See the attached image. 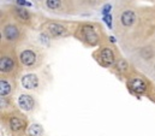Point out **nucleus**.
Masks as SVG:
<instances>
[{
    "mask_svg": "<svg viewBox=\"0 0 155 136\" xmlns=\"http://www.w3.org/2000/svg\"><path fill=\"white\" fill-rule=\"evenodd\" d=\"M39 84V80L34 73H28L22 78V86L25 89H35Z\"/></svg>",
    "mask_w": 155,
    "mask_h": 136,
    "instance_id": "obj_1",
    "label": "nucleus"
},
{
    "mask_svg": "<svg viewBox=\"0 0 155 136\" xmlns=\"http://www.w3.org/2000/svg\"><path fill=\"white\" fill-rule=\"evenodd\" d=\"M82 33H83V36H84V39H85L87 42H89L91 45H95L97 42V34H96V32L94 30L93 27L84 25L83 29H82Z\"/></svg>",
    "mask_w": 155,
    "mask_h": 136,
    "instance_id": "obj_2",
    "label": "nucleus"
},
{
    "mask_svg": "<svg viewBox=\"0 0 155 136\" xmlns=\"http://www.w3.org/2000/svg\"><path fill=\"white\" fill-rule=\"evenodd\" d=\"M35 60H36V56H35V53L33 51L27 49V51H23L22 52V54H21V62L24 65L30 66V65H33L35 63Z\"/></svg>",
    "mask_w": 155,
    "mask_h": 136,
    "instance_id": "obj_3",
    "label": "nucleus"
},
{
    "mask_svg": "<svg viewBox=\"0 0 155 136\" xmlns=\"http://www.w3.org/2000/svg\"><path fill=\"white\" fill-rule=\"evenodd\" d=\"M18 104L21 106V108H23L24 111H30L34 107V100L31 97L27 95V94H22L18 99Z\"/></svg>",
    "mask_w": 155,
    "mask_h": 136,
    "instance_id": "obj_4",
    "label": "nucleus"
},
{
    "mask_svg": "<svg viewBox=\"0 0 155 136\" xmlns=\"http://www.w3.org/2000/svg\"><path fill=\"white\" fill-rule=\"evenodd\" d=\"M130 88H131L135 93L142 94V93L146 92V83H144L141 78H134V80H131V82H130Z\"/></svg>",
    "mask_w": 155,
    "mask_h": 136,
    "instance_id": "obj_5",
    "label": "nucleus"
},
{
    "mask_svg": "<svg viewBox=\"0 0 155 136\" xmlns=\"http://www.w3.org/2000/svg\"><path fill=\"white\" fill-rule=\"evenodd\" d=\"M100 59H101V62H102L105 65H111V64H113V62H114L113 52H112L110 48H104V49L101 51Z\"/></svg>",
    "mask_w": 155,
    "mask_h": 136,
    "instance_id": "obj_6",
    "label": "nucleus"
},
{
    "mask_svg": "<svg viewBox=\"0 0 155 136\" xmlns=\"http://www.w3.org/2000/svg\"><path fill=\"white\" fill-rule=\"evenodd\" d=\"M47 29H48V33L51 35H53V36H65V35L68 34L66 29L63 25L54 24V23L53 24H49L47 27Z\"/></svg>",
    "mask_w": 155,
    "mask_h": 136,
    "instance_id": "obj_7",
    "label": "nucleus"
},
{
    "mask_svg": "<svg viewBox=\"0 0 155 136\" xmlns=\"http://www.w3.org/2000/svg\"><path fill=\"white\" fill-rule=\"evenodd\" d=\"M135 21H136V16H135V13H134L132 11H125V12L121 15V22H123V24L126 25V27L132 25V24L135 23Z\"/></svg>",
    "mask_w": 155,
    "mask_h": 136,
    "instance_id": "obj_8",
    "label": "nucleus"
},
{
    "mask_svg": "<svg viewBox=\"0 0 155 136\" xmlns=\"http://www.w3.org/2000/svg\"><path fill=\"white\" fill-rule=\"evenodd\" d=\"M13 66H15V63H13V60L11 58H8V57L1 58V60H0V70L2 72H10L13 69Z\"/></svg>",
    "mask_w": 155,
    "mask_h": 136,
    "instance_id": "obj_9",
    "label": "nucleus"
},
{
    "mask_svg": "<svg viewBox=\"0 0 155 136\" xmlns=\"http://www.w3.org/2000/svg\"><path fill=\"white\" fill-rule=\"evenodd\" d=\"M4 34L7 40H15L18 36V29L15 25H7V27H5Z\"/></svg>",
    "mask_w": 155,
    "mask_h": 136,
    "instance_id": "obj_10",
    "label": "nucleus"
},
{
    "mask_svg": "<svg viewBox=\"0 0 155 136\" xmlns=\"http://www.w3.org/2000/svg\"><path fill=\"white\" fill-rule=\"evenodd\" d=\"M23 127H24V122L21 121L19 118L12 117V118L10 119V128H11L13 131H19L21 129H23Z\"/></svg>",
    "mask_w": 155,
    "mask_h": 136,
    "instance_id": "obj_11",
    "label": "nucleus"
},
{
    "mask_svg": "<svg viewBox=\"0 0 155 136\" xmlns=\"http://www.w3.org/2000/svg\"><path fill=\"white\" fill-rule=\"evenodd\" d=\"M10 92H11V86H10V83H8L7 81H5V80H1V82H0V95H1V97H5V95H7Z\"/></svg>",
    "mask_w": 155,
    "mask_h": 136,
    "instance_id": "obj_12",
    "label": "nucleus"
},
{
    "mask_svg": "<svg viewBox=\"0 0 155 136\" xmlns=\"http://www.w3.org/2000/svg\"><path fill=\"white\" fill-rule=\"evenodd\" d=\"M28 133H29L30 136H41L42 135V128H41V125H39V124H33L29 128Z\"/></svg>",
    "mask_w": 155,
    "mask_h": 136,
    "instance_id": "obj_13",
    "label": "nucleus"
},
{
    "mask_svg": "<svg viewBox=\"0 0 155 136\" xmlns=\"http://www.w3.org/2000/svg\"><path fill=\"white\" fill-rule=\"evenodd\" d=\"M16 13H17V16H18L21 19H23V21H28V19H29V13H28L24 8H21V7L16 8Z\"/></svg>",
    "mask_w": 155,
    "mask_h": 136,
    "instance_id": "obj_14",
    "label": "nucleus"
},
{
    "mask_svg": "<svg viewBox=\"0 0 155 136\" xmlns=\"http://www.w3.org/2000/svg\"><path fill=\"white\" fill-rule=\"evenodd\" d=\"M47 6L52 10H55L60 6V0H47Z\"/></svg>",
    "mask_w": 155,
    "mask_h": 136,
    "instance_id": "obj_15",
    "label": "nucleus"
},
{
    "mask_svg": "<svg viewBox=\"0 0 155 136\" xmlns=\"http://www.w3.org/2000/svg\"><path fill=\"white\" fill-rule=\"evenodd\" d=\"M118 69H119L120 71H125V70L127 69V64H126L124 60H120V62L118 63Z\"/></svg>",
    "mask_w": 155,
    "mask_h": 136,
    "instance_id": "obj_16",
    "label": "nucleus"
},
{
    "mask_svg": "<svg viewBox=\"0 0 155 136\" xmlns=\"http://www.w3.org/2000/svg\"><path fill=\"white\" fill-rule=\"evenodd\" d=\"M17 2L19 4V5H28V6H30V4H28V1L27 0H17Z\"/></svg>",
    "mask_w": 155,
    "mask_h": 136,
    "instance_id": "obj_17",
    "label": "nucleus"
},
{
    "mask_svg": "<svg viewBox=\"0 0 155 136\" xmlns=\"http://www.w3.org/2000/svg\"><path fill=\"white\" fill-rule=\"evenodd\" d=\"M105 21H106V23L108 24V25H111V17L108 16V17H105Z\"/></svg>",
    "mask_w": 155,
    "mask_h": 136,
    "instance_id": "obj_18",
    "label": "nucleus"
}]
</instances>
